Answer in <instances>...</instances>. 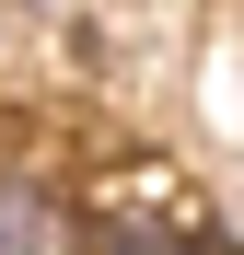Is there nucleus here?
<instances>
[{
  "mask_svg": "<svg viewBox=\"0 0 244 255\" xmlns=\"http://www.w3.org/2000/svg\"><path fill=\"white\" fill-rule=\"evenodd\" d=\"M81 255H210V221L175 174H105L81 197Z\"/></svg>",
  "mask_w": 244,
  "mask_h": 255,
  "instance_id": "nucleus-1",
  "label": "nucleus"
},
{
  "mask_svg": "<svg viewBox=\"0 0 244 255\" xmlns=\"http://www.w3.org/2000/svg\"><path fill=\"white\" fill-rule=\"evenodd\" d=\"M0 255H81V197L23 151H0Z\"/></svg>",
  "mask_w": 244,
  "mask_h": 255,
  "instance_id": "nucleus-2",
  "label": "nucleus"
}]
</instances>
